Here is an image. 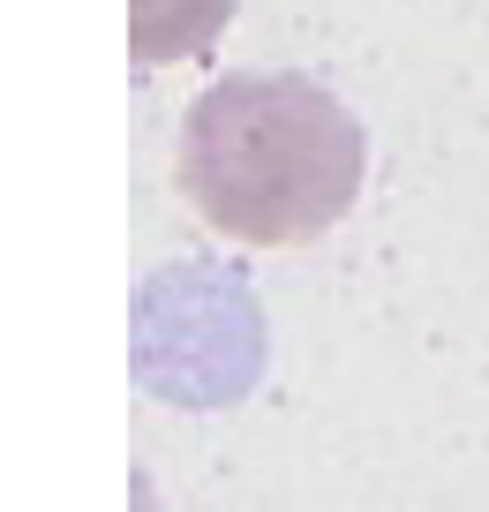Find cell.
Returning a JSON list of instances; mask_svg holds the SVG:
<instances>
[{"label": "cell", "mask_w": 489, "mask_h": 512, "mask_svg": "<svg viewBox=\"0 0 489 512\" xmlns=\"http://www.w3.org/2000/svg\"><path fill=\"white\" fill-rule=\"evenodd\" d=\"M369 174V128L301 68H234L181 121L174 181L211 234L301 249L339 226Z\"/></svg>", "instance_id": "6da1fadb"}, {"label": "cell", "mask_w": 489, "mask_h": 512, "mask_svg": "<svg viewBox=\"0 0 489 512\" xmlns=\"http://www.w3.org/2000/svg\"><path fill=\"white\" fill-rule=\"evenodd\" d=\"M234 8L241 0H128V46L151 68L189 61V53H204L234 23Z\"/></svg>", "instance_id": "7a4b0ae2"}]
</instances>
